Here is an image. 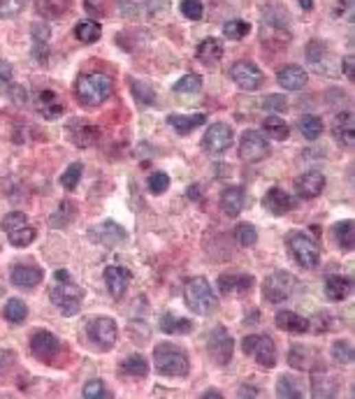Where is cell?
I'll list each match as a JSON object with an SVG mask.
<instances>
[{
  "label": "cell",
  "instance_id": "obj_1",
  "mask_svg": "<svg viewBox=\"0 0 355 399\" xmlns=\"http://www.w3.org/2000/svg\"><path fill=\"white\" fill-rule=\"evenodd\" d=\"M114 91V82L112 77L105 75V72H84L79 75V79L75 82V95L82 105L87 107H98L112 95Z\"/></svg>",
  "mask_w": 355,
  "mask_h": 399
},
{
  "label": "cell",
  "instance_id": "obj_2",
  "mask_svg": "<svg viewBox=\"0 0 355 399\" xmlns=\"http://www.w3.org/2000/svg\"><path fill=\"white\" fill-rule=\"evenodd\" d=\"M154 365L161 376H170V378H183L188 376V369H191L186 351L170 341H161L154 348Z\"/></svg>",
  "mask_w": 355,
  "mask_h": 399
},
{
  "label": "cell",
  "instance_id": "obj_3",
  "mask_svg": "<svg viewBox=\"0 0 355 399\" xmlns=\"http://www.w3.org/2000/svg\"><path fill=\"white\" fill-rule=\"evenodd\" d=\"M183 302L188 309L198 316H207L216 309V297L209 286V281L202 279V276H191V279L183 284Z\"/></svg>",
  "mask_w": 355,
  "mask_h": 399
},
{
  "label": "cell",
  "instance_id": "obj_4",
  "mask_svg": "<svg viewBox=\"0 0 355 399\" xmlns=\"http://www.w3.org/2000/svg\"><path fill=\"white\" fill-rule=\"evenodd\" d=\"M286 244H288L293 260H295L299 267H304V269L318 267L321 247H318V242L314 237H309L307 232H302V230H293L288 232V237H286Z\"/></svg>",
  "mask_w": 355,
  "mask_h": 399
},
{
  "label": "cell",
  "instance_id": "obj_5",
  "mask_svg": "<svg viewBox=\"0 0 355 399\" xmlns=\"http://www.w3.org/2000/svg\"><path fill=\"white\" fill-rule=\"evenodd\" d=\"M49 297H51V304L56 306L63 316H77L79 309H82V299L84 290L77 284H72V279H56V284L49 290Z\"/></svg>",
  "mask_w": 355,
  "mask_h": 399
},
{
  "label": "cell",
  "instance_id": "obj_6",
  "mask_svg": "<svg viewBox=\"0 0 355 399\" xmlns=\"http://www.w3.org/2000/svg\"><path fill=\"white\" fill-rule=\"evenodd\" d=\"M242 348L247 355H253L255 362H258L260 367H265V369H272V367L277 365V346H274V341L265 334L244 337Z\"/></svg>",
  "mask_w": 355,
  "mask_h": 399
},
{
  "label": "cell",
  "instance_id": "obj_7",
  "mask_svg": "<svg viewBox=\"0 0 355 399\" xmlns=\"http://www.w3.org/2000/svg\"><path fill=\"white\" fill-rule=\"evenodd\" d=\"M293 290H295V276L290 272H284V269H277L265 279L262 284V295H265L267 302L279 304L284 299H288Z\"/></svg>",
  "mask_w": 355,
  "mask_h": 399
},
{
  "label": "cell",
  "instance_id": "obj_8",
  "mask_svg": "<svg viewBox=\"0 0 355 399\" xmlns=\"http://www.w3.org/2000/svg\"><path fill=\"white\" fill-rule=\"evenodd\" d=\"M87 334L95 348H100V351H112L116 339H119V328H116V323L109 316H100V318H93V321L87 325Z\"/></svg>",
  "mask_w": 355,
  "mask_h": 399
},
{
  "label": "cell",
  "instance_id": "obj_9",
  "mask_svg": "<svg viewBox=\"0 0 355 399\" xmlns=\"http://www.w3.org/2000/svg\"><path fill=\"white\" fill-rule=\"evenodd\" d=\"M232 139H235V133L228 124H211L202 137V149L214 156H221L232 146Z\"/></svg>",
  "mask_w": 355,
  "mask_h": 399
},
{
  "label": "cell",
  "instance_id": "obj_10",
  "mask_svg": "<svg viewBox=\"0 0 355 399\" xmlns=\"http://www.w3.org/2000/svg\"><path fill=\"white\" fill-rule=\"evenodd\" d=\"M207 351H209L214 362H218V365H228V362L232 360V351H235L232 334L225 328H214L209 332V339H207Z\"/></svg>",
  "mask_w": 355,
  "mask_h": 399
},
{
  "label": "cell",
  "instance_id": "obj_11",
  "mask_svg": "<svg viewBox=\"0 0 355 399\" xmlns=\"http://www.w3.org/2000/svg\"><path fill=\"white\" fill-rule=\"evenodd\" d=\"M230 77L240 89L244 91H258L265 77H262V70L251 60H237L235 65L230 67Z\"/></svg>",
  "mask_w": 355,
  "mask_h": 399
},
{
  "label": "cell",
  "instance_id": "obj_12",
  "mask_svg": "<svg viewBox=\"0 0 355 399\" xmlns=\"http://www.w3.org/2000/svg\"><path fill=\"white\" fill-rule=\"evenodd\" d=\"M269 156V144L258 130H247L240 142V158L244 163H258Z\"/></svg>",
  "mask_w": 355,
  "mask_h": 399
},
{
  "label": "cell",
  "instance_id": "obj_13",
  "mask_svg": "<svg viewBox=\"0 0 355 399\" xmlns=\"http://www.w3.org/2000/svg\"><path fill=\"white\" fill-rule=\"evenodd\" d=\"M255 279L251 274H223L218 279V290L228 297H244L253 290Z\"/></svg>",
  "mask_w": 355,
  "mask_h": 399
},
{
  "label": "cell",
  "instance_id": "obj_14",
  "mask_svg": "<svg viewBox=\"0 0 355 399\" xmlns=\"http://www.w3.org/2000/svg\"><path fill=\"white\" fill-rule=\"evenodd\" d=\"M89 237L93 239L95 244H102V247H116V244L124 242L128 235L119 223H114V220H102V223H98L89 230Z\"/></svg>",
  "mask_w": 355,
  "mask_h": 399
},
{
  "label": "cell",
  "instance_id": "obj_15",
  "mask_svg": "<svg viewBox=\"0 0 355 399\" xmlns=\"http://www.w3.org/2000/svg\"><path fill=\"white\" fill-rule=\"evenodd\" d=\"M295 190H297L299 198H304V200L318 198V195L325 190V176H323L318 170L304 172V174H299L295 179Z\"/></svg>",
  "mask_w": 355,
  "mask_h": 399
},
{
  "label": "cell",
  "instance_id": "obj_16",
  "mask_svg": "<svg viewBox=\"0 0 355 399\" xmlns=\"http://www.w3.org/2000/svg\"><path fill=\"white\" fill-rule=\"evenodd\" d=\"M130 279H133V274L121 265H109L105 269V286H107V290L114 299L124 297L128 286H130Z\"/></svg>",
  "mask_w": 355,
  "mask_h": 399
},
{
  "label": "cell",
  "instance_id": "obj_17",
  "mask_svg": "<svg viewBox=\"0 0 355 399\" xmlns=\"http://www.w3.org/2000/svg\"><path fill=\"white\" fill-rule=\"evenodd\" d=\"M100 128L93 124H84V121H72L70 124V139L79 149H89L100 142Z\"/></svg>",
  "mask_w": 355,
  "mask_h": 399
},
{
  "label": "cell",
  "instance_id": "obj_18",
  "mask_svg": "<svg viewBox=\"0 0 355 399\" xmlns=\"http://www.w3.org/2000/svg\"><path fill=\"white\" fill-rule=\"evenodd\" d=\"M60 348V341L58 337L54 332H49V330H40V332L33 334V339H30V351L35 353V358L40 360H49L51 355H56Z\"/></svg>",
  "mask_w": 355,
  "mask_h": 399
},
{
  "label": "cell",
  "instance_id": "obj_19",
  "mask_svg": "<svg viewBox=\"0 0 355 399\" xmlns=\"http://www.w3.org/2000/svg\"><path fill=\"white\" fill-rule=\"evenodd\" d=\"M332 135H334V139L341 146H346V149H353V144H355V119H353V112L336 114V119H334V124H332Z\"/></svg>",
  "mask_w": 355,
  "mask_h": 399
},
{
  "label": "cell",
  "instance_id": "obj_20",
  "mask_svg": "<svg viewBox=\"0 0 355 399\" xmlns=\"http://www.w3.org/2000/svg\"><path fill=\"white\" fill-rule=\"evenodd\" d=\"M277 82L286 91H299L307 86V70L299 65H284L277 72Z\"/></svg>",
  "mask_w": 355,
  "mask_h": 399
},
{
  "label": "cell",
  "instance_id": "obj_21",
  "mask_svg": "<svg viewBox=\"0 0 355 399\" xmlns=\"http://www.w3.org/2000/svg\"><path fill=\"white\" fill-rule=\"evenodd\" d=\"M35 107H38V112L45 116L47 121H56L65 114V105L60 102V98L54 93V91H42L38 95V100H35Z\"/></svg>",
  "mask_w": 355,
  "mask_h": 399
},
{
  "label": "cell",
  "instance_id": "obj_22",
  "mask_svg": "<svg viewBox=\"0 0 355 399\" xmlns=\"http://www.w3.org/2000/svg\"><path fill=\"white\" fill-rule=\"evenodd\" d=\"M10 279L16 288H35L42 279H45V274H42V269L35 265H16L10 272Z\"/></svg>",
  "mask_w": 355,
  "mask_h": 399
},
{
  "label": "cell",
  "instance_id": "obj_23",
  "mask_svg": "<svg viewBox=\"0 0 355 399\" xmlns=\"http://www.w3.org/2000/svg\"><path fill=\"white\" fill-rule=\"evenodd\" d=\"M262 202H265V207L274 214V216H284V214H288L293 209L290 195L286 193L284 188H279V186L269 188L267 193H265V200H262Z\"/></svg>",
  "mask_w": 355,
  "mask_h": 399
},
{
  "label": "cell",
  "instance_id": "obj_24",
  "mask_svg": "<svg viewBox=\"0 0 355 399\" xmlns=\"http://www.w3.org/2000/svg\"><path fill=\"white\" fill-rule=\"evenodd\" d=\"M353 290V279L351 276H341V274H332L325 279V295L332 302H341L346 299Z\"/></svg>",
  "mask_w": 355,
  "mask_h": 399
},
{
  "label": "cell",
  "instance_id": "obj_25",
  "mask_svg": "<svg viewBox=\"0 0 355 399\" xmlns=\"http://www.w3.org/2000/svg\"><path fill=\"white\" fill-rule=\"evenodd\" d=\"M221 209L225 216L235 218L244 209V188L242 186H228L221 193Z\"/></svg>",
  "mask_w": 355,
  "mask_h": 399
},
{
  "label": "cell",
  "instance_id": "obj_26",
  "mask_svg": "<svg viewBox=\"0 0 355 399\" xmlns=\"http://www.w3.org/2000/svg\"><path fill=\"white\" fill-rule=\"evenodd\" d=\"M311 390L314 397H334L339 390V380L328 372H311Z\"/></svg>",
  "mask_w": 355,
  "mask_h": 399
},
{
  "label": "cell",
  "instance_id": "obj_27",
  "mask_svg": "<svg viewBox=\"0 0 355 399\" xmlns=\"http://www.w3.org/2000/svg\"><path fill=\"white\" fill-rule=\"evenodd\" d=\"M277 328L290 334H302L311 328V323L304 316L295 314V311H279L277 314Z\"/></svg>",
  "mask_w": 355,
  "mask_h": 399
},
{
  "label": "cell",
  "instance_id": "obj_28",
  "mask_svg": "<svg viewBox=\"0 0 355 399\" xmlns=\"http://www.w3.org/2000/svg\"><path fill=\"white\" fill-rule=\"evenodd\" d=\"M195 56L202 65H214L223 58V45L216 38H205L195 49Z\"/></svg>",
  "mask_w": 355,
  "mask_h": 399
},
{
  "label": "cell",
  "instance_id": "obj_29",
  "mask_svg": "<svg viewBox=\"0 0 355 399\" xmlns=\"http://www.w3.org/2000/svg\"><path fill=\"white\" fill-rule=\"evenodd\" d=\"M205 121H207L205 114H170L168 116V124L181 135H188L191 130H195V128H200Z\"/></svg>",
  "mask_w": 355,
  "mask_h": 399
},
{
  "label": "cell",
  "instance_id": "obj_30",
  "mask_svg": "<svg viewBox=\"0 0 355 399\" xmlns=\"http://www.w3.org/2000/svg\"><path fill=\"white\" fill-rule=\"evenodd\" d=\"M332 235H334L336 244H339L341 251H353V247H355V223L351 218L339 220V223L332 228Z\"/></svg>",
  "mask_w": 355,
  "mask_h": 399
},
{
  "label": "cell",
  "instance_id": "obj_31",
  "mask_svg": "<svg viewBox=\"0 0 355 399\" xmlns=\"http://www.w3.org/2000/svg\"><path fill=\"white\" fill-rule=\"evenodd\" d=\"M161 330L165 334H191L193 321H188V318H183V316L165 314L161 318Z\"/></svg>",
  "mask_w": 355,
  "mask_h": 399
},
{
  "label": "cell",
  "instance_id": "obj_32",
  "mask_svg": "<svg viewBox=\"0 0 355 399\" xmlns=\"http://www.w3.org/2000/svg\"><path fill=\"white\" fill-rule=\"evenodd\" d=\"M262 130H265L269 139H277V142H284V139H288V135H290L288 124L277 114H269L267 119L262 121Z\"/></svg>",
  "mask_w": 355,
  "mask_h": 399
},
{
  "label": "cell",
  "instance_id": "obj_33",
  "mask_svg": "<svg viewBox=\"0 0 355 399\" xmlns=\"http://www.w3.org/2000/svg\"><path fill=\"white\" fill-rule=\"evenodd\" d=\"M288 365L293 367V369H302V372L311 369V367H314V353H311V348L302 346V343H295V346H290Z\"/></svg>",
  "mask_w": 355,
  "mask_h": 399
},
{
  "label": "cell",
  "instance_id": "obj_34",
  "mask_svg": "<svg viewBox=\"0 0 355 399\" xmlns=\"http://www.w3.org/2000/svg\"><path fill=\"white\" fill-rule=\"evenodd\" d=\"M72 8V0H38V12L45 19H60Z\"/></svg>",
  "mask_w": 355,
  "mask_h": 399
},
{
  "label": "cell",
  "instance_id": "obj_35",
  "mask_svg": "<svg viewBox=\"0 0 355 399\" xmlns=\"http://www.w3.org/2000/svg\"><path fill=\"white\" fill-rule=\"evenodd\" d=\"M121 372H124L126 376H133V378H144L146 374H149V362H146L144 355L133 353L121 362Z\"/></svg>",
  "mask_w": 355,
  "mask_h": 399
},
{
  "label": "cell",
  "instance_id": "obj_36",
  "mask_svg": "<svg viewBox=\"0 0 355 399\" xmlns=\"http://www.w3.org/2000/svg\"><path fill=\"white\" fill-rule=\"evenodd\" d=\"M102 26L98 21H79L75 26V38L84 45H93V42L100 40Z\"/></svg>",
  "mask_w": 355,
  "mask_h": 399
},
{
  "label": "cell",
  "instance_id": "obj_37",
  "mask_svg": "<svg viewBox=\"0 0 355 399\" xmlns=\"http://www.w3.org/2000/svg\"><path fill=\"white\" fill-rule=\"evenodd\" d=\"M299 130H302L304 139H309V142H314V139H318L323 135V130H325V126H323V121L318 119V116L314 114H307L299 119Z\"/></svg>",
  "mask_w": 355,
  "mask_h": 399
},
{
  "label": "cell",
  "instance_id": "obj_38",
  "mask_svg": "<svg viewBox=\"0 0 355 399\" xmlns=\"http://www.w3.org/2000/svg\"><path fill=\"white\" fill-rule=\"evenodd\" d=\"M3 316H5V321L12 323V325H19L26 321V316H28V306L23 299H10L8 304H5V309H3Z\"/></svg>",
  "mask_w": 355,
  "mask_h": 399
},
{
  "label": "cell",
  "instance_id": "obj_39",
  "mask_svg": "<svg viewBox=\"0 0 355 399\" xmlns=\"http://www.w3.org/2000/svg\"><path fill=\"white\" fill-rule=\"evenodd\" d=\"M277 395L281 399H302V385L297 383L293 376H281L277 383Z\"/></svg>",
  "mask_w": 355,
  "mask_h": 399
},
{
  "label": "cell",
  "instance_id": "obj_40",
  "mask_svg": "<svg viewBox=\"0 0 355 399\" xmlns=\"http://www.w3.org/2000/svg\"><path fill=\"white\" fill-rule=\"evenodd\" d=\"M8 235H10V244H12V247L23 249V247H28V244L35 242L38 232H35V228H30V225H23V228L12 230V232H8Z\"/></svg>",
  "mask_w": 355,
  "mask_h": 399
},
{
  "label": "cell",
  "instance_id": "obj_41",
  "mask_svg": "<svg viewBox=\"0 0 355 399\" xmlns=\"http://www.w3.org/2000/svg\"><path fill=\"white\" fill-rule=\"evenodd\" d=\"M130 89H133L135 100H137L139 105H154V102H156L154 89H151V86L146 84V82H137V79H133V82H130Z\"/></svg>",
  "mask_w": 355,
  "mask_h": 399
},
{
  "label": "cell",
  "instance_id": "obj_42",
  "mask_svg": "<svg viewBox=\"0 0 355 399\" xmlns=\"http://www.w3.org/2000/svg\"><path fill=\"white\" fill-rule=\"evenodd\" d=\"M332 360L336 365H351L353 362V343L346 341V339H339L332 343Z\"/></svg>",
  "mask_w": 355,
  "mask_h": 399
},
{
  "label": "cell",
  "instance_id": "obj_43",
  "mask_svg": "<svg viewBox=\"0 0 355 399\" xmlns=\"http://www.w3.org/2000/svg\"><path fill=\"white\" fill-rule=\"evenodd\" d=\"M251 33V23L242 19H232L228 23H223V35L228 40H244Z\"/></svg>",
  "mask_w": 355,
  "mask_h": 399
},
{
  "label": "cell",
  "instance_id": "obj_44",
  "mask_svg": "<svg viewBox=\"0 0 355 399\" xmlns=\"http://www.w3.org/2000/svg\"><path fill=\"white\" fill-rule=\"evenodd\" d=\"M235 239L242 244V247H253V244L258 242V230H255L251 223H240L235 228Z\"/></svg>",
  "mask_w": 355,
  "mask_h": 399
},
{
  "label": "cell",
  "instance_id": "obj_45",
  "mask_svg": "<svg viewBox=\"0 0 355 399\" xmlns=\"http://www.w3.org/2000/svg\"><path fill=\"white\" fill-rule=\"evenodd\" d=\"M202 89V79L198 75H183L174 84V93H198Z\"/></svg>",
  "mask_w": 355,
  "mask_h": 399
},
{
  "label": "cell",
  "instance_id": "obj_46",
  "mask_svg": "<svg viewBox=\"0 0 355 399\" xmlns=\"http://www.w3.org/2000/svg\"><path fill=\"white\" fill-rule=\"evenodd\" d=\"M181 14L191 21H200L205 16V5L202 0H181Z\"/></svg>",
  "mask_w": 355,
  "mask_h": 399
},
{
  "label": "cell",
  "instance_id": "obj_47",
  "mask_svg": "<svg viewBox=\"0 0 355 399\" xmlns=\"http://www.w3.org/2000/svg\"><path fill=\"white\" fill-rule=\"evenodd\" d=\"M146 186H149V193L163 195L165 190L170 188V176L165 174V172H154V174H149V179H146Z\"/></svg>",
  "mask_w": 355,
  "mask_h": 399
},
{
  "label": "cell",
  "instance_id": "obj_48",
  "mask_svg": "<svg viewBox=\"0 0 355 399\" xmlns=\"http://www.w3.org/2000/svg\"><path fill=\"white\" fill-rule=\"evenodd\" d=\"M79 179H82V163H72L70 168L63 172V176H60V183H63L67 190H75L79 186Z\"/></svg>",
  "mask_w": 355,
  "mask_h": 399
},
{
  "label": "cell",
  "instance_id": "obj_49",
  "mask_svg": "<svg viewBox=\"0 0 355 399\" xmlns=\"http://www.w3.org/2000/svg\"><path fill=\"white\" fill-rule=\"evenodd\" d=\"M23 225H28V216L23 212H12V214H8V216H3V220H0V228H3L5 232L23 228Z\"/></svg>",
  "mask_w": 355,
  "mask_h": 399
},
{
  "label": "cell",
  "instance_id": "obj_50",
  "mask_svg": "<svg viewBox=\"0 0 355 399\" xmlns=\"http://www.w3.org/2000/svg\"><path fill=\"white\" fill-rule=\"evenodd\" d=\"M82 397L84 399H107L109 392H107L102 380H89V383L84 385V390H82Z\"/></svg>",
  "mask_w": 355,
  "mask_h": 399
},
{
  "label": "cell",
  "instance_id": "obj_51",
  "mask_svg": "<svg viewBox=\"0 0 355 399\" xmlns=\"http://www.w3.org/2000/svg\"><path fill=\"white\" fill-rule=\"evenodd\" d=\"M26 8V0H0V19H12Z\"/></svg>",
  "mask_w": 355,
  "mask_h": 399
},
{
  "label": "cell",
  "instance_id": "obj_52",
  "mask_svg": "<svg viewBox=\"0 0 355 399\" xmlns=\"http://www.w3.org/2000/svg\"><path fill=\"white\" fill-rule=\"evenodd\" d=\"M30 35H33V45H49L51 30H49L45 21H35L33 26H30Z\"/></svg>",
  "mask_w": 355,
  "mask_h": 399
},
{
  "label": "cell",
  "instance_id": "obj_53",
  "mask_svg": "<svg viewBox=\"0 0 355 399\" xmlns=\"http://www.w3.org/2000/svg\"><path fill=\"white\" fill-rule=\"evenodd\" d=\"M262 107H265L267 112L279 114V112H286V107H288V100H286V95L274 93V95H269V98L262 100Z\"/></svg>",
  "mask_w": 355,
  "mask_h": 399
},
{
  "label": "cell",
  "instance_id": "obj_54",
  "mask_svg": "<svg viewBox=\"0 0 355 399\" xmlns=\"http://www.w3.org/2000/svg\"><path fill=\"white\" fill-rule=\"evenodd\" d=\"M307 58H309V63H314V65L321 58H325V45H323L321 40H311L307 45Z\"/></svg>",
  "mask_w": 355,
  "mask_h": 399
},
{
  "label": "cell",
  "instance_id": "obj_55",
  "mask_svg": "<svg viewBox=\"0 0 355 399\" xmlns=\"http://www.w3.org/2000/svg\"><path fill=\"white\" fill-rule=\"evenodd\" d=\"M84 8L91 16H100L105 12V0H84Z\"/></svg>",
  "mask_w": 355,
  "mask_h": 399
},
{
  "label": "cell",
  "instance_id": "obj_56",
  "mask_svg": "<svg viewBox=\"0 0 355 399\" xmlns=\"http://www.w3.org/2000/svg\"><path fill=\"white\" fill-rule=\"evenodd\" d=\"M12 365H14V353L5 351V348H0V374L8 372Z\"/></svg>",
  "mask_w": 355,
  "mask_h": 399
},
{
  "label": "cell",
  "instance_id": "obj_57",
  "mask_svg": "<svg viewBox=\"0 0 355 399\" xmlns=\"http://www.w3.org/2000/svg\"><path fill=\"white\" fill-rule=\"evenodd\" d=\"M344 72H346V77L353 82V79H355V58L353 56H346L344 58Z\"/></svg>",
  "mask_w": 355,
  "mask_h": 399
},
{
  "label": "cell",
  "instance_id": "obj_58",
  "mask_svg": "<svg viewBox=\"0 0 355 399\" xmlns=\"http://www.w3.org/2000/svg\"><path fill=\"white\" fill-rule=\"evenodd\" d=\"M12 79V65L8 60H0V82H10Z\"/></svg>",
  "mask_w": 355,
  "mask_h": 399
},
{
  "label": "cell",
  "instance_id": "obj_59",
  "mask_svg": "<svg viewBox=\"0 0 355 399\" xmlns=\"http://www.w3.org/2000/svg\"><path fill=\"white\" fill-rule=\"evenodd\" d=\"M237 395H240V397H258V390H255V388H249V385H242Z\"/></svg>",
  "mask_w": 355,
  "mask_h": 399
},
{
  "label": "cell",
  "instance_id": "obj_60",
  "mask_svg": "<svg viewBox=\"0 0 355 399\" xmlns=\"http://www.w3.org/2000/svg\"><path fill=\"white\" fill-rule=\"evenodd\" d=\"M297 5H299V8H302L304 12L314 10V0H297Z\"/></svg>",
  "mask_w": 355,
  "mask_h": 399
},
{
  "label": "cell",
  "instance_id": "obj_61",
  "mask_svg": "<svg viewBox=\"0 0 355 399\" xmlns=\"http://www.w3.org/2000/svg\"><path fill=\"white\" fill-rule=\"evenodd\" d=\"M202 399H223V395H221V392H205Z\"/></svg>",
  "mask_w": 355,
  "mask_h": 399
}]
</instances>
